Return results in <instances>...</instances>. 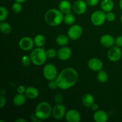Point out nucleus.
<instances>
[{"mask_svg":"<svg viewBox=\"0 0 122 122\" xmlns=\"http://www.w3.org/2000/svg\"><path fill=\"white\" fill-rule=\"evenodd\" d=\"M77 80V72L71 67H67L63 69L56 79L58 88L63 90L68 89L73 86Z\"/></svg>","mask_w":122,"mask_h":122,"instance_id":"1","label":"nucleus"},{"mask_svg":"<svg viewBox=\"0 0 122 122\" xmlns=\"http://www.w3.org/2000/svg\"><path fill=\"white\" fill-rule=\"evenodd\" d=\"M63 13L57 9H50L45 14V22L51 26H57L63 21Z\"/></svg>","mask_w":122,"mask_h":122,"instance_id":"2","label":"nucleus"},{"mask_svg":"<svg viewBox=\"0 0 122 122\" xmlns=\"http://www.w3.org/2000/svg\"><path fill=\"white\" fill-rule=\"evenodd\" d=\"M52 108L48 102L42 101L37 105L35 109L36 116L41 121L48 119L52 114Z\"/></svg>","mask_w":122,"mask_h":122,"instance_id":"3","label":"nucleus"},{"mask_svg":"<svg viewBox=\"0 0 122 122\" xmlns=\"http://www.w3.org/2000/svg\"><path fill=\"white\" fill-rule=\"evenodd\" d=\"M30 57L32 63L35 66H41L44 64L48 58L46 51L42 47H37L32 50Z\"/></svg>","mask_w":122,"mask_h":122,"instance_id":"4","label":"nucleus"},{"mask_svg":"<svg viewBox=\"0 0 122 122\" xmlns=\"http://www.w3.org/2000/svg\"><path fill=\"white\" fill-rule=\"evenodd\" d=\"M43 75L48 81L56 79L57 77V70L56 66L51 63L46 64L43 69Z\"/></svg>","mask_w":122,"mask_h":122,"instance_id":"5","label":"nucleus"},{"mask_svg":"<svg viewBox=\"0 0 122 122\" xmlns=\"http://www.w3.org/2000/svg\"><path fill=\"white\" fill-rule=\"evenodd\" d=\"M106 20V14L103 11L97 10L93 12L91 16V21L95 26H101Z\"/></svg>","mask_w":122,"mask_h":122,"instance_id":"6","label":"nucleus"},{"mask_svg":"<svg viewBox=\"0 0 122 122\" xmlns=\"http://www.w3.org/2000/svg\"><path fill=\"white\" fill-rule=\"evenodd\" d=\"M83 30L79 25H72L67 32L68 37L71 40H77L82 36Z\"/></svg>","mask_w":122,"mask_h":122,"instance_id":"7","label":"nucleus"},{"mask_svg":"<svg viewBox=\"0 0 122 122\" xmlns=\"http://www.w3.org/2000/svg\"><path fill=\"white\" fill-rule=\"evenodd\" d=\"M122 52L120 47L117 46H113L110 48L107 52L108 58L113 62L118 61L121 58Z\"/></svg>","mask_w":122,"mask_h":122,"instance_id":"8","label":"nucleus"},{"mask_svg":"<svg viewBox=\"0 0 122 122\" xmlns=\"http://www.w3.org/2000/svg\"><path fill=\"white\" fill-rule=\"evenodd\" d=\"M66 110V107L62 104H56L52 108V115L55 119L60 120L65 117Z\"/></svg>","mask_w":122,"mask_h":122,"instance_id":"9","label":"nucleus"},{"mask_svg":"<svg viewBox=\"0 0 122 122\" xmlns=\"http://www.w3.org/2000/svg\"><path fill=\"white\" fill-rule=\"evenodd\" d=\"M34 41L30 37H23L21 38L19 42V46L20 49L23 51H27L32 50L34 46Z\"/></svg>","mask_w":122,"mask_h":122,"instance_id":"10","label":"nucleus"},{"mask_svg":"<svg viewBox=\"0 0 122 122\" xmlns=\"http://www.w3.org/2000/svg\"><path fill=\"white\" fill-rule=\"evenodd\" d=\"M87 10V4L83 0H77L73 4V10L79 15L84 14Z\"/></svg>","mask_w":122,"mask_h":122,"instance_id":"11","label":"nucleus"},{"mask_svg":"<svg viewBox=\"0 0 122 122\" xmlns=\"http://www.w3.org/2000/svg\"><path fill=\"white\" fill-rule=\"evenodd\" d=\"M65 119L69 122H79L81 119V116L78 111L70 110L66 113Z\"/></svg>","mask_w":122,"mask_h":122,"instance_id":"12","label":"nucleus"},{"mask_svg":"<svg viewBox=\"0 0 122 122\" xmlns=\"http://www.w3.org/2000/svg\"><path fill=\"white\" fill-rule=\"evenodd\" d=\"M71 56V50L67 46H62L57 51V57L62 61L69 60Z\"/></svg>","mask_w":122,"mask_h":122,"instance_id":"13","label":"nucleus"},{"mask_svg":"<svg viewBox=\"0 0 122 122\" xmlns=\"http://www.w3.org/2000/svg\"><path fill=\"white\" fill-rule=\"evenodd\" d=\"M88 67L94 71H99L102 68V62L97 58H92L88 62Z\"/></svg>","mask_w":122,"mask_h":122,"instance_id":"14","label":"nucleus"},{"mask_svg":"<svg viewBox=\"0 0 122 122\" xmlns=\"http://www.w3.org/2000/svg\"><path fill=\"white\" fill-rule=\"evenodd\" d=\"M100 43L103 46L106 48H110L115 44V39L113 36L108 34L103 35L100 38Z\"/></svg>","mask_w":122,"mask_h":122,"instance_id":"15","label":"nucleus"},{"mask_svg":"<svg viewBox=\"0 0 122 122\" xmlns=\"http://www.w3.org/2000/svg\"><path fill=\"white\" fill-rule=\"evenodd\" d=\"M94 121L96 122H106L108 119L107 113L103 110H97L93 116Z\"/></svg>","mask_w":122,"mask_h":122,"instance_id":"16","label":"nucleus"},{"mask_svg":"<svg viewBox=\"0 0 122 122\" xmlns=\"http://www.w3.org/2000/svg\"><path fill=\"white\" fill-rule=\"evenodd\" d=\"M71 3L68 0H62L58 5L59 10L63 14H67L71 11Z\"/></svg>","mask_w":122,"mask_h":122,"instance_id":"17","label":"nucleus"},{"mask_svg":"<svg viewBox=\"0 0 122 122\" xmlns=\"http://www.w3.org/2000/svg\"><path fill=\"white\" fill-rule=\"evenodd\" d=\"M94 97L92 94L89 93L85 94L82 98V102L83 106L87 108H89L94 103Z\"/></svg>","mask_w":122,"mask_h":122,"instance_id":"18","label":"nucleus"},{"mask_svg":"<svg viewBox=\"0 0 122 122\" xmlns=\"http://www.w3.org/2000/svg\"><path fill=\"white\" fill-rule=\"evenodd\" d=\"M101 8L105 13L112 11L114 8L113 0H102L101 2Z\"/></svg>","mask_w":122,"mask_h":122,"instance_id":"19","label":"nucleus"},{"mask_svg":"<svg viewBox=\"0 0 122 122\" xmlns=\"http://www.w3.org/2000/svg\"><path fill=\"white\" fill-rule=\"evenodd\" d=\"M25 94L26 97L30 99V100H33V99H35L38 97V95H39V91L35 87L29 86L27 87L26 89Z\"/></svg>","mask_w":122,"mask_h":122,"instance_id":"20","label":"nucleus"},{"mask_svg":"<svg viewBox=\"0 0 122 122\" xmlns=\"http://www.w3.org/2000/svg\"><path fill=\"white\" fill-rule=\"evenodd\" d=\"M26 95H23V94H19L18 93L17 95L14 97L13 99V102L15 106H21L23 105L26 102Z\"/></svg>","mask_w":122,"mask_h":122,"instance_id":"21","label":"nucleus"},{"mask_svg":"<svg viewBox=\"0 0 122 122\" xmlns=\"http://www.w3.org/2000/svg\"><path fill=\"white\" fill-rule=\"evenodd\" d=\"M56 42L60 46H64L69 43V38L65 35H59L56 38Z\"/></svg>","mask_w":122,"mask_h":122,"instance_id":"22","label":"nucleus"},{"mask_svg":"<svg viewBox=\"0 0 122 122\" xmlns=\"http://www.w3.org/2000/svg\"><path fill=\"white\" fill-rule=\"evenodd\" d=\"M33 41L37 47H42L45 43V38L42 35H37L35 36Z\"/></svg>","mask_w":122,"mask_h":122,"instance_id":"23","label":"nucleus"},{"mask_svg":"<svg viewBox=\"0 0 122 122\" xmlns=\"http://www.w3.org/2000/svg\"><path fill=\"white\" fill-rule=\"evenodd\" d=\"M75 15L70 13L66 14L63 18V22L67 25H73L75 23Z\"/></svg>","mask_w":122,"mask_h":122,"instance_id":"24","label":"nucleus"},{"mask_svg":"<svg viewBox=\"0 0 122 122\" xmlns=\"http://www.w3.org/2000/svg\"><path fill=\"white\" fill-rule=\"evenodd\" d=\"M108 76L106 71L104 70H100L97 74V79L101 83H105L108 81Z\"/></svg>","mask_w":122,"mask_h":122,"instance_id":"25","label":"nucleus"},{"mask_svg":"<svg viewBox=\"0 0 122 122\" xmlns=\"http://www.w3.org/2000/svg\"><path fill=\"white\" fill-rule=\"evenodd\" d=\"M0 30L4 34H8L11 31V27L8 23L2 21L0 24Z\"/></svg>","mask_w":122,"mask_h":122,"instance_id":"26","label":"nucleus"},{"mask_svg":"<svg viewBox=\"0 0 122 122\" xmlns=\"http://www.w3.org/2000/svg\"><path fill=\"white\" fill-rule=\"evenodd\" d=\"M11 9L13 13H15V14L20 13L21 11V10H22V5H21V4L15 2V3H14L12 5Z\"/></svg>","mask_w":122,"mask_h":122,"instance_id":"27","label":"nucleus"},{"mask_svg":"<svg viewBox=\"0 0 122 122\" xmlns=\"http://www.w3.org/2000/svg\"><path fill=\"white\" fill-rule=\"evenodd\" d=\"M0 11H1V15H0V21L1 22L4 21L8 17V11L7 8L4 7H0Z\"/></svg>","mask_w":122,"mask_h":122,"instance_id":"28","label":"nucleus"},{"mask_svg":"<svg viewBox=\"0 0 122 122\" xmlns=\"http://www.w3.org/2000/svg\"><path fill=\"white\" fill-rule=\"evenodd\" d=\"M31 62H32V60H31L30 57H29L27 56H24L21 58V63L25 67L29 66Z\"/></svg>","mask_w":122,"mask_h":122,"instance_id":"29","label":"nucleus"},{"mask_svg":"<svg viewBox=\"0 0 122 122\" xmlns=\"http://www.w3.org/2000/svg\"><path fill=\"white\" fill-rule=\"evenodd\" d=\"M46 53L47 57L49 58H53L57 56V52L56 50L52 48H50L46 50Z\"/></svg>","mask_w":122,"mask_h":122,"instance_id":"30","label":"nucleus"},{"mask_svg":"<svg viewBox=\"0 0 122 122\" xmlns=\"http://www.w3.org/2000/svg\"><path fill=\"white\" fill-rule=\"evenodd\" d=\"M116 15L112 11L108 12L106 14V20L108 21H113L115 20Z\"/></svg>","mask_w":122,"mask_h":122,"instance_id":"31","label":"nucleus"},{"mask_svg":"<svg viewBox=\"0 0 122 122\" xmlns=\"http://www.w3.org/2000/svg\"><path fill=\"white\" fill-rule=\"evenodd\" d=\"M48 87L51 89H56V88H58V86H57V83L56 79L49 81Z\"/></svg>","mask_w":122,"mask_h":122,"instance_id":"32","label":"nucleus"},{"mask_svg":"<svg viewBox=\"0 0 122 122\" xmlns=\"http://www.w3.org/2000/svg\"><path fill=\"white\" fill-rule=\"evenodd\" d=\"M54 101L56 104H61L63 101V96L61 94H57L54 97Z\"/></svg>","mask_w":122,"mask_h":122,"instance_id":"33","label":"nucleus"},{"mask_svg":"<svg viewBox=\"0 0 122 122\" xmlns=\"http://www.w3.org/2000/svg\"><path fill=\"white\" fill-rule=\"evenodd\" d=\"M87 5L91 7H94L98 4L99 0H85Z\"/></svg>","mask_w":122,"mask_h":122,"instance_id":"34","label":"nucleus"},{"mask_svg":"<svg viewBox=\"0 0 122 122\" xmlns=\"http://www.w3.org/2000/svg\"><path fill=\"white\" fill-rule=\"evenodd\" d=\"M115 44L119 47H122V36H119L116 38Z\"/></svg>","mask_w":122,"mask_h":122,"instance_id":"35","label":"nucleus"},{"mask_svg":"<svg viewBox=\"0 0 122 122\" xmlns=\"http://www.w3.org/2000/svg\"><path fill=\"white\" fill-rule=\"evenodd\" d=\"M26 89L25 86L23 85H19L17 88V91L19 94H25V91H26Z\"/></svg>","mask_w":122,"mask_h":122,"instance_id":"36","label":"nucleus"},{"mask_svg":"<svg viewBox=\"0 0 122 122\" xmlns=\"http://www.w3.org/2000/svg\"><path fill=\"white\" fill-rule=\"evenodd\" d=\"M5 98L2 95H1L0 97V108H2L4 107V106L5 105Z\"/></svg>","mask_w":122,"mask_h":122,"instance_id":"37","label":"nucleus"},{"mask_svg":"<svg viewBox=\"0 0 122 122\" xmlns=\"http://www.w3.org/2000/svg\"><path fill=\"white\" fill-rule=\"evenodd\" d=\"M98 108H99L98 105L97 103H95V102H94V103L92 105L91 107V108L92 109V110L94 111V112L97 111L98 110Z\"/></svg>","mask_w":122,"mask_h":122,"instance_id":"38","label":"nucleus"},{"mask_svg":"<svg viewBox=\"0 0 122 122\" xmlns=\"http://www.w3.org/2000/svg\"><path fill=\"white\" fill-rule=\"evenodd\" d=\"M26 120L25 119H23V118H20V119H18L15 120V122H26Z\"/></svg>","mask_w":122,"mask_h":122,"instance_id":"39","label":"nucleus"},{"mask_svg":"<svg viewBox=\"0 0 122 122\" xmlns=\"http://www.w3.org/2000/svg\"><path fill=\"white\" fill-rule=\"evenodd\" d=\"M14 1H15V2L22 4V3H24V2H25L26 0H14Z\"/></svg>","mask_w":122,"mask_h":122,"instance_id":"40","label":"nucleus"},{"mask_svg":"<svg viewBox=\"0 0 122 122\" xmlns=\"http://www.w3.org/2000/svg\"><path fill=\"white\" fill-rule=\"evenodd\" d=\"M119 6L122 10V0H120V1H119Z\"/></svg>","mask_w":122,"mask_h":122,"instance_id":"41","label":"nucleus"},{"mask_svg":"<svg viewBox=\"0 0 122 122\" xmlns=\"http://www.w3.org/2000/svg\"><path fill=\"white\" fill-rule=\"evenodd\" d=\"M120 20H121V22H122V14L121 17H120Z\"/></svg>","mask_w":122,"mask_h":122,"instance_id":"42","label":"nucleus"}]
</instances>
